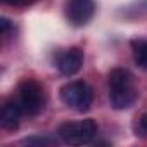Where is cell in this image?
Returning <instances> with one entry per match:
<instances>
[{
  "instance_id": "cell-1",
  "label": "cell",
  "mask_w": 147,
  "mask_h": 147,
  "mask_svg": "<svg viewBox=\"0 0 147 147\" xmlns=\"http://www.w3.org/2000/svg\"><path fill=\"white\" fill-rule=\"evenodd\" d=\"M61 100L78 113H85L90 109L94 102V90L85 82H69L61 87L59 90Z\"/></svg>"
},
{
  "instance_id": "cell-2",
  "label": "cell",
  "mask_w": 147,
  "mask_h": 147,
  "mask_svg": "<svg viewBox=\"0 0 147 147\" xmlns=\"http://www.w3.org/2000/svg\"><path fill=\"white\" fill-rule=\"evenodd\" d=\"M57 133L66 144H71V145L88 144L97 135V123L90 118L82 121H67L59 126Z\"/></svg>"
},
{
  "instance_id": "cell-3",
  "label": "cell",
  "mask_w": 147,
  "mask_h": 147,
  "mask_svg": "<svg viewBox=\"0 0 147 147\" xmlns=\"http://www.w3.org/2000/svg\"><path fill=\"white\" fill-rule=\"evenodd\" d=\"M18 100L28 116H36L45 109V92L35 80H24L18 87Z\"/></svg>"
},
{
  "instance_id": "cell-4",
  "label": "cell",
  "mask_w": 147,
  "mask_h": 147,
  "mask_svg": "<svg viewBox=\"0 0 147 147\" xmlns=\"http://www.w3.org/2000/svg\"><path fill=\"white\" fill-rule=\"evenodd\" d=\"M95 14V0H67L66 18L73 26H85Z\"/></svg>"
},
{
  "instance_id": "cell-5",
  "label": "cell",
  "mask_w": 147,
  "mask_h": 147,
  "mask_svg": "<svg viewBox=\"0 0 147 147\" xmlns=\"http://www.w3.org/2000/svg\"><path fill=\"white\" fill-rule=\"evenodd\" d=\"M82 64H83V50L78 49V47H71L67 49L66 52H62L59 57H57V69L61 75L64 76H73L82 69Z\"/></svg>"
},
{
  "instance_id": "cell-6",
  "label": "cell",
  "mask_w": 147,
  "mask_h": 147,
  "mask_svg": "<svg viewBox=\"0 0 147 147\" xmlns=\"http://www.w3.org/2000/svg\"><path fill=\"white\" fill-rule=\"evenodd\" d=\"M137 99H138V92H137L135 85L121 87V88H109V102L118 111L128 109L130 106L135 104Z\"/></svg>"
},
{
  "instance_id": "cell-7",
  "label": "cell",
  "mask_w": 147,
  "mask_h": 147,
  "mask_svg": "<svg viewBox=\"0 0 147 147\" xmlns=\"http://www.w3.org/2000/svg\"><path fill=\"white\" fill-rule=\"evenodd\" d=\"M23 107L19 100H9L4 104L2 113H0V125L5 130H16L19 126V119L23 114Z\"/></svg>"
},
{
  "instance_id": "cell-8",
  "label": "cell",
  "mask_w": 147,
  "mask_h": 147,
  "mask_svg": "<svg viewBox=\"0 0 147 147\" xmlns=\"http://www.w3.org/2000/svg\"><path fill=\"white\" fill-rule=\"evenodd\" d=\"M109 88H121V87H131L133 85V76L130 75V71L123 67H114L109 73Z\"/></svg>"
},
{
  "instance_id": "cell-9",
  "label": "cell",
  "mask_w": 147,
  "mask_h": 147,
  "mask_svg": "<svg viewBox=\"0 0 147 147\" xmlns=\"http://www.w3.org/2000/svg\"><path fill=\"white\" fill-rule=\"evenodd\" d=\"M133 61L142 69H147V40H133L131 42Z\"/></svg>"
},
{
  "instance_id": "cell-10",
  "label": "cell",
  "mask_w": 147,
  "mask_h": 147,
  "mask_svg": "<svg viewBox=\"0 0 147 147\" xmlns=\"http://www.w3.org/2000/svg\"><path fill=\"white\" fill-rule=\"evenodd\" d=\"M23 144H26V145H54L55 144V138L47 137V135H35V137L24 138Z\"/></svg>"
},
{
  "instance_id": "cell-11",
  "label": "cell",
  "mask_w": 147,
  "mask_h": 147,
  "mask_svg": "<svg viewBox=\"0 0 147 147\" xmlns=\"http://www.w3.org/2000/svg\"><path fill=\"white\" fill-rule=\"evenodd\" d=\"M0 30H2V35H4V36H7V35H9V31L12 30L11 21H9V19H5V18H2V19H0Z\"/></svg>"
},
{
  "instance_id": "cell-12",
  "label": "cell",
  "mask_w": 147,
  "mask_h": 147,
  "mask_svg": "<svg viewBox=\"0 0 147 147\" xmlns=\"http://www.w3.org/2000/svg\"><path fill=\"white\" fill-rule=\"evenodd\" d=\"M4 4H11V5H28L31 4V0H2Z\"/></svg>"
},
{
  "instance_id": "cell-13",
  "label": "cell",
  "mask_w": 147,
  "mask_h": 147,
  "mask_svg": "<svg viewBox=\"0 0 147 147\" xmlns=\"http://www.w3.org/2000/svg\"><path fill=\"white\" fill-rule=\"evenodd\" d=\"M138 128H140V131H145L147 133V113L140 118V123H138Z\"/></svg>"
}]
</instances>
